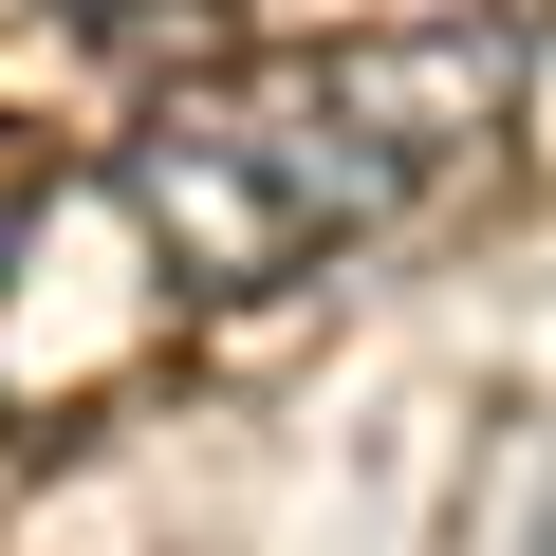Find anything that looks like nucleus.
<instances>
[{"mask_svg":"<svg viewBox=\"0 0 556 556\" xmlns=\"http://www.w3.org/2000/svg\"><path fill=\"white\" fill-rule=\"evenodd\" d=\"M519 130V20H408V38H298L223 56L112 130V204L186 298H278L390 223H427Z\"/></svg>","mask_w":556,"mask_h":556,"instance_id":"1","label":"nucleus"},{"mask_svg":"<svg viewBox=\"0 0 556 556\" xmlns=\"http://www.w3.org/2000/svg\"><path fill=\"white\" fill-rule=\"evenodd\" d=\"M464 556H556V445H538V464H519V501H501V519H482V538H464Z\"/></svg>","mask_w":556,"mask_h":556,"instance_id":"2","label":"nucleus"},{"mask_svg":"<svg viewBox=\"0 0 556 556\" xmlns=\"http://www.w3.org/2000/svg\"><path fill=\"white\" fill-rule=\"evenodd\" d=\"M0 241H20V204H0Z\"/></svg>","mask_w":556,"mask_h":556,"instance_id":"3","label":"nucleus"}]
</instances>
